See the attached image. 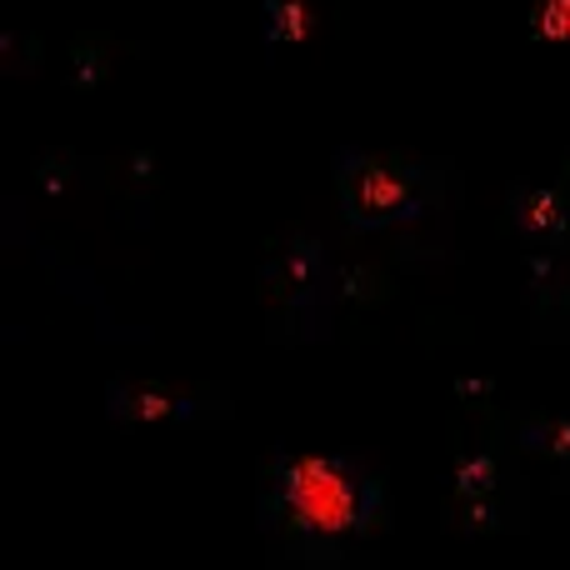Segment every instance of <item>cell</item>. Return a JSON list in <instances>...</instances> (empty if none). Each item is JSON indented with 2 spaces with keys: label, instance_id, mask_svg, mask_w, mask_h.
<instances>
[{
  "label": "cell",
  "instance_id": "cell-8",
  "mask_svg": "<svg viewBox=\"0 0 570 570\" xmlns=\"http://www.w3.org/2000/svg\"><path fill=\"white\" fill-rule=\"evenodd\" d=\"M541 445H546L551 455H570V421H551V425H546V431H541Z\"/></svg>",
  "mask_w": 570,
  "mask_h": 570
},
{
  "label": "cell",
  "instance_id": "cell-7",
  "mask_svg": "<svg viewBox=\"0 0 570 570\" xmlns=\"http://www.w3.org/2000/svg\"><path fill=\"white\" fill-rule=\"evenodd\" d=\"M495 481V465L485 461V455H471V461L455 465V485H461L465 495H485V485Z\"/></svg>",
  "mask_w": 570,
  "mask_h": 570
},
{
  "label": "cell",
  "instance_id": "cell-6",
  "mask_svg": "<svg viewBox=\"0 0 570 570\" xmlns=\"http://www.w3.org/2000/svg\"><path fill=\"white\" fill-rule=\"evenodd\" d=\"M531 36L541 46L570 50V0H531Z\"/></svg>",
  "mask_w": 570,
  "mask_h": 570
},
{
  "label": "cell",
  "instance_id": "cell-2",
  "mask_svg": "<svg viewBox=\"0 0 570 570\" xmlns=\"http://www.w3.org/2000/svg\"><path fill=\"white\" fill-rule=\"evenodd\" d=\"M351 200H355V210H361V216H375V220L405 216V210L415 206V186H411V176H401L395 166H385V160H371V166L355 170Z\"/></svg>",
  "mask_w": 570,
  "mask_h": 570
},
{
  "label": "cell",
  "instance_id": "cell-9",
  "mask_svg": "<svg viewBox=\"0 0 570 570\" xmlns=\"http://www.w3.org/2000/svg\"><path fill=\"white\" fill-rule=\"evenodd\" d=\"M285 281H295V285L311 281V261H305V256H291V261H285Z\"/></svg>",
  "mask_w": 570,
  "mask_h": 570
},
{
  "label": "cell",
  "instance_id": "cell-5",
  "mask_svg": "<svg viewBox=\"0 0 570 570\" xmlns=\"http://www.w3.org/2000/svg\"><path fill=\"white\" fill-rule=\"evenodd\" d=\"M176 395L170 391H160V385H136V391H126L120 395V411L130 415L136 425H160V421H170L176 415Z\"/></svg>",
  "mask_w": 570,
  "mask_h": 570
},
{
  "label": "cell",
  "instance_id": "cell-4",
  "mask_svg": "<svg viewBox=\"0 0 570 570\" xmlns=\"http://www.w3.org/2000/svg\"><path fill=\"white\" fill-rule=\"evenodd\" d=\"M515 226H521L525 236H556V230L566 226V200H561V190H551V186L525 190L521 206H515Z\"/></svg>",
  "mask_w": 570,
  "mask_h": 570
},
{
  "label": "cell",
  "instance_id": "cell-3",
  "mask_svg": "<svg viewBox=\"0 0 570 570\" xmlns=\"http://www.w3.org/2000/svg\"><path fill=\"white\" fill-rule=\"evenodd\" d=\"M321 36V10L315 0H271V40L276 46H311Z\"/></svg>",
  "mask_w": 570,
  "mask_h": 570
},
{
  "label": "cell",
  "instance_id": "cell-1",
  "mask_svg": "<svg viewBox=\"0 0 570 570\" xmlns=\"http://www.w3.org/2000/svg\"><path fill=\"white\" fill-rule=\"evenodd\" d=\"M281 501L311 535H351L361 525V485L331 455H295L281 475Z\"/></svg>",
  "mask_w": 570,
  "mask_h": 570
}]
</instances>
